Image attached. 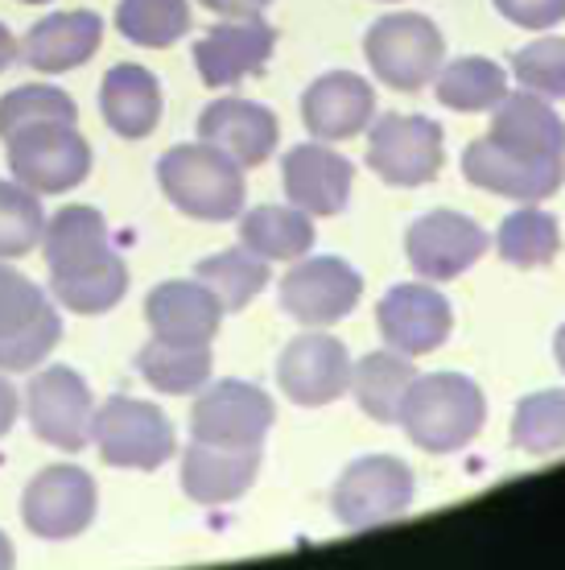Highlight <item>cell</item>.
Masks as SVG:
<instances>
[{
    "mask_svg": "<svg viewBox=\"0 0 565 570\" xmlns=\"http://www.w3.org/2000/svg\"><path fill=\"white\" fill-rule=\"evenodd\" d=\"M371 116H376V91L355 71L323 75L301 96V120L314 141H351L371 129Z\"/></svg>",
    "mask_w": 565,
    "mask_h": 570,
    "instance_id": "cell-21",
    "label": "cell"
},
{
    "mask_svg": "<svg viewBox=\"0 0 565 570\" xmlns=\"http://www.w3.org/2000/svg\"><path fill=\"white\" fill-rule=\"evenodd\" d=\"M62 340V318L38 282L0 261V372H33Z\"/></svg>",
    "mask_w": 565,
    "mask_h": 570,
    "instance_id": "cell-6",
    "label": "cell"
},
{
    "mask_svg": "<svg viewBox=\"0 0 565 570\" xmlns=\"http://www.w3.org/2000/svg\"><path fill=\"white\" fill-rule=\"evenodd\" d=\"M487 232L463 212H429L405 236V253L417 277L425 282H454L487 253Z\"/></svg>",
    "mask_w": 565,
    "mask_h": 570,
    "instance_id": "cell-17",
    "label": "cell"
},
{
    "mask_svg": "<svg viewBox=\"0 0 565 570\" xmlns=\"http://www.w3.org/2000/svg\"><path fill=\"white\" fill-rule=\"evenodd\" d=\"M277 405L252 381H215L190 405V439L211 446H265Z\"/></svg>",
    "mask_w": 565,
    "mask_h": 570,
    "instance_id": "cell-9",
    "label": "cell"
},
{
    "mask_svg": "<svg viewBox=\"0 0 565 570\" xmlns=\"http://www.w3.org/2000/svg\"><path fill=\"white\" fill-rule=\"evenodd\" d=\"M434 96L450 112H492L495 104L508 96V71L483 55L454 58V62H442Z\"/></svg>",
    "mask_w": 565,
    "mask_h": 570,
    "instance_id": "cell-30",
    "label": "cell"
},
{
    "mask_svg": "<svg viewBox=\"0 0 565 570\" xmlns=\"http://www.w3.org/2000/svg\"><path fill=\"white\" fill-rule=\"evenodd\" d=\"M195 277L219 298L224 314H240V311H248L256 302V294L269 285V261H260L256 253H248L240 244V248H224V253H215V257L198 261Z\"/></svg>",
    "mask_w": 565,
    "mask_h": 570,
    "instance_id": "cell-32",
    "label": "cell"
},
{
    "mask_svg": "<svg viewBox=\"0 0 565 570\" xmlns=\"http://www.w3.org/2000/svg\"><path fill=\"white\" fill-rule=\"evenodd\" d=\"M103 42V17L91 9H71V13H50L38 26L26 29L21 38V62L42 75H62L91 62Z\"/></svg>",
    "mask_w": 565,
    "mask_h": 570,
    "instance_id": "cell-24",
    "label": "cell"
},
{
    "mask_svg": "<svg viewBox=\"0 0 565 570\" xmlns=\"http://www.w3.org/2000/svg\"><path fill=\"white\" fill-rule=\"evenodd\" d=\"M211 343L202 347H186V343H166L149 340L137 352V372L145 376V385L157 393H170V397H186L211 381Z\"/></svg>",
    "mask_w": 565,
    "mask_h": 570,
    "instance_id": "cell-29",
    "label": "cell"
},
{
    "mask_svg": "<svg viewBox=\"0 0 565 570\" xmlns=\"http://www.w3.org/2000/svg\"><path fill=\"white\" fill-rule=\"evenodd\" d=\"M260 446H211L195 442L182 451V492L202 509H224L256 484Z\"/></svg>",
    "mask_w": 565,
    "mask_h": 570,
    "instance_id": "cell-22",
    "label": "cell"
},
{
    "mask_svg": "<svg viewBox=\"0 0 565 570\" xmlns=\"http://www.w3.org/2000/svg\"><path fill=\"white\" fill-rule=\"evenodd\" d=\"M463 178L487 195L516 203H545L565 186V157H516L508 149L492 145L487 137L470 141L463 149Z\"/></svg>",
    "mask_w": 565,
    "mask_h": 570,
    "instance_id": "cell-16",
    "label": "cell"
},
{
    "mask_svg": "<svg viewBox=\"0 0 565 570\" xmlns=\"http://www.w3.org/2000/svg\"><path fill=\"white\" fill-rule=\"evenodd\" d=\"M446 137L429 116H380L368 132V170L388 186H425L442 174Z\"/></svg>",
    "mask_w": 565,
    "mask_h": 570,
    "instance_id": "cell-10",
    "label": "cell"
},
{
    "mask_svg": "<svg viewBox=\"0 0 565 570\" xmlns=\"http://www.w3.org/2000/svg\"><path fill=\"white\" fill-rule=\"evenodd\" d=\"M145 323L153 331V340L202 347L219 335L224 306L198 277L195 282H161L145 298Z\"/></svg>",
    "mask_w": 565,
    "mask_h": 570,
    "instance_id": "cell-23",
    "label": "cell"
},
{
    "mask_svg": "<svg viewBox=\"0 0 565 570\" xmlns=\"http://www.w3.org/2000/svg\"><path fill=\"white\" fill-rule=\"evenodd\" d=\"M512 75L541 100H565V38H533L512 55Z\"/></svg>",
    "mask_w": 565,
    "mask_h": 570,
    "instance_id": "cell-37",
    "label": "cell"
},
{
    "mask_svg": "<svg viewBox=\"0 0 565 570\" xmlns=\"http://www.w3.org/2000/svg\"><path fill=\"white\" fill-rule=\"evenodd\" d=\"M99 112L108 120V129L125 141H141L157 129L161 120V83L153 71H145L137 62H120L103 75L99 83Z\"/></svg>",
    "mask_w": 565,
    "mask_h": 570,
    "instance_id": "cell-26",
    "label": "cell"
},
{
    "mask_svg": "<svg viewBox=\"0 0 565 570\" xmlns=\"http://www.w3.org/2000/svg\"><path fill=\"white\" fill-rule=\"evenodd\" d=\"M487 141L516 157H541V161H549V157H565V120L553 112L549 100H541V96L521 87V91H508L492 108Z\"/></svg>",
    "mask_w": 565,
    "mask_h": 570,
    "instance_id": "cell-25",
    "label": "cell"
},
{
    "mask_svg": "<svg viewBox=\"0 0 565 570\" xmlns=\"http://www.w3.org/2000/svg\"><path fill=\"white\" fill-rule=\"evenodd\" d=\"M9 170L33 195H67L91 174V145L71 120H46L26 125L4 137Z\"/></svg>",
    "mask_w": 565,
    "mask_h": 570,
    "instance_id": "cell-7",
    "label": "cell"
},
{
    "mask_svg": "<svg viewBox=\"0 0 565 570\" xmlns=\"http://www.w3.org/2000/svg\"><path fill=\"white\" fill-rule=\"evenodd\" d=\"M17 414H21V393H17V389L0 376V439L13 430Z\"/></svg>",
    "mask_w": 565,
    "mask_h": 570,
    "instance_id": "cell-40",
    "label": "cell"
},
{
    "mask_svg": "<svg viewBox=\"0 0 565 570\" xmlns=\"http://www.w3.org/2000/svg\"><path fill=\"white\" fill-rule=\"evenodd\" d=\"M202 9H211V13L227 17V21H248V17H260L269 9L272 0H198Z\"/></svg>",
    "mask_w": 565,
    "mask_h": 570,
    "instance_id": "cell-39",
    "label": "cell"
},
{
    "mask_svg": "<svg viewBox=\"0 0 565 570\" xmlns=\"http://www.w3.org/2000/svg\"><path fill=\"white\" fill-rule=\"evenodd\" d=\"M495 253H499V261H508L512 269H545L562 253V224H557V215L541 212L537 203H524L521 212H512L499 224Z\"/></svg>",
    "mask_w": 565,
    "mask_h": 570,
    "instance_id": "cell-31",
    "label": "cell"
},
{
    "mask_svg": "<svg viewBox=\"0 0 565 570\" xmlns=\"http://www.w3.org/2000/svg\"><path fill=\"white\" fill-rule=\"evenodd\" d=\"M277 385L301 410H323L330 401H339L351 389L347 343L326 331H306L289 340V347L277 360Z\"/></svg>",
    "mask_w": 565,
    "mask_h": 570,
    "instance_id": "cell-14",
    "label": "cell"
},
{
    "mask_svg": "<svg viewBox=\"0 0 565 570\" xmlns=\"http://www.w3.org/2000/svg\"><path fill=\"white\" fill-rule=\"evenodd\" d=\"M116 29L132 46L166 50V46L190 33V4L186 0H120L116 4Z\"/></svg>",
    "mask_w": 565,
    "mask_h": 570,
    "instance_id": "cell-33",
    "label": "cell"
},
{
    "mask_svg": "<svg viewBox=\"0 0 565 570\" xmlns=\"http://www.w3.org/2000/svg\"><path fill=\"white\" fill-rule=\"evenodd\" d=\"M371 75L393 91H425L446 62L442 29L422 13H388L364 38Z\"/></svg>",
    "mask_w": 565,
    "mask_h": 570,
    "instance_id": "cell-5",
    "label": "cell"
},
{
    "mask_svg": "<svg viewBox=\"0 0 565 570\" xmlns=\"http://www.w3.org/2000/svg\"><path fill=\"white\" fill-rule=\"evenodd\" d=\"M157 186L178 212L190 219H207V224L236 219L248 199L244 166H236L207 141L174 145L157 157Z\"/></svg>",
    "mask_w": 565,
    "mask_h": 570,
    "instance_id": "cell-3",
    "label": "cell"
},
{
    "mask_svg": "<svg viewBox=\"0 0 565 570\" xmlns=\"http://www.w3.org/2000/svg\"><path fill=\"white\" fill-rule=\"evenodd\" d=\"M413 468L393 455H364L347 463L330 488V513L347 529H376L413 504Z\"/></svg>",
    "mask_w": 565,
    "mask_h": 570,
    "instance_id": "cell-8",
    "label": "cell"
},
{
    "mask_svg": "<svg viewBox=\"0 0 565 570\" xmlns=\"http://www.w3.org/2000/svg\"><path fill=\"white\" fill-rule=\"evenodd\" d=\"M281 311L301 327H335L359 306L364 277L343 257H301L281 277Z\"/></svg>",
    "mask_w": 565,
    "mask_h": 570,
    "instance_id": "cell-13",
    "label": "cell"
},
{
    "mask_svg": "<svg viewBox=\"0 0 565 570\" xmlns=\"http://www.w3.org/2000/svg\"><path fill=\"white\" fill-rule=\"evenodd\" d=\"M499 17L521 29H553L565 21V0H492Z\"/></svg>",
    "mask_w": 565,
    "mask_h": 570,
    "instance_id": "cell-38",
    "label": "cell"
},
{
    "mask_svg": "<svg viewBox=\"0 0 565 570\" xmlns=\"http://www.w3.org/2000/svg\"><path fill=\"white\" fill-rule=\"evenodd\" d=\"M91 414H96L91 389L67 364H50V368L33 372V381L26 385L29 430H33V439H42L54 451L79 455L91 442Z\"/></svg>",
    "mask_w": 565,
    "mask_h": 570,
    "instance_id": "cell-11",
    "label": "cell"
},
{
    "mask_svg": "<svg viewBox=\"0 0 565 570\" xmlns=\"http://www.w3.org/2000/svg\"><path fill=\"white\" fill-rule=\"evenodd\" d=\"M553 360H557V368L565 372V323L557 327V335H553Z\"/></svg>",
    "mask_w": 565,
    "mask_h": 570,
    "instance_id": "cell-43",
    "label": "cell"
},
{
    "mask_svg": "<svg viewBox=\"0 0 565 570\" xmlns=\"http://www.w3.org/2000/svg\"><path fill=\"white\" fill-rule=\"evenodd\" d=\"M17 55H21V46H17V38H13V33H9L4 26H0V75H4L9 67H13Z\"/></svg>",
    "mask_w": 565,
    "mask_h": 570,
    "instance_id": "cell-41",
    "label": "cell"
},
{
    "mask_svg": "<svg viewBox=\"0 0 565 570\" xmlns=\"http://www.w3.org/2000/svg\"><path fill=\"white\" fill-rule=\"evenodd\" d=\"M240 244L260 261H301L314 248V219L294 203H265L240 219Z\"/></svg>",
    "mask_w": 565,
    "mask_h": 570,
    "instance_id": "cell-28",
    "label": "cell"
},
{
    "mask_svg": "<svg viewBox=\"0 0 565 570\" xmlns=\"http://www.w3.org/2000/svg\"><path fill=\"white\" fill-rule=\"evenodd\" d=\"M91 442L108 468L125 471H157L178 455V434L170 417L153 401L108 397L91 414Z\"/></svg>",
    "mask_w": 565,
    "mask_h": 570,
    "instance_id": "cell-4",
    "label": "cell"
},
{
    "mask_svg": "<svg viewBox=\"0 0 565 570\" xmlns=\"http://www.w3.org/2000/svg\"><path fill=\"white\" fill-rule=\"evenodd\" d=\"M46 120H71V125H79V104L67 91H58V87H13L0 100V141L13 137L17 129H26V125H46Z\"/></svg>",
    "mask_w": 565,
    "mask_h": 570,
    "instance_id": "cell-36",
    "label": "cell"
},
{
    "mask_svg": "<svg viewBox=\"0 0 565 570\" xmlns=\"http://www.w3.org/2000/svg\"><path fill=\"white\" fill-rule=\"evenodd\" d=\"M50 294L62 311L96 318L120 306L128 294V265L108 240V224L96 207L71 203L46 219L42 232Z\"/></svg>",
    "mask_w": 565,
    "mask_h": 570,
    "instance_id": "cell-1",
    "label": "cell"
},
{
    "mask_svg": "<svg viewBox=\"0 0 565 570\" xmlns=\"http://www.w3.org/2000/svg\"><path fill=\"white\" fill-rule=\"evenodd\" d=\"M21 4H50V0H21Z\"/></svg>",
    "mask_w": 565,
    "mask_h": 570,
    "instance_id": "cell-44",
    "label": "cell"
},
{
    "mask_svg": "<svg viewBox=\"0 0 565 570\" xmlns=\"http://www.w3.org/2000/svg\"><path fill=\"white\" fill-rule=\"evenodd\" d=\"M413 381H417L413 356L384 347V352H368L359 364H351V389H347V393H355V405H359L371 422L393 426L396 410H400V401H405Z\"/></svg>",
    "mask_w": 565,
    "mask_h": 570,
    "instance_id": "cell-27",
    "label": "cell"
},
{
    "mask_svg": "<svg viewBox=\"0 0 565 570\" xmlns=\"http://www.w3.org/2000/svg\"><path fill=\"white\" fill-rule=\"evenodd\" d=\"M277 50V29L260 17L219 21L195 42V71L207 87H236L269 67Z\"/></svg>",
    "mask_w": 565,
    "mask_h": 570,
    "instance_id": "cell-18",
    "label": "cell"
},
{
    "mask_svg": "<svg viewBox=\"0 0 565 570\" xmlns=\"http://www.w3.org/2000/svg\"><path fill=\"white\" fill-rule=\"evenodd\" d=\"M46 232V212L42 195H33L29 186L4 183L0 178V261H17L33 253L42 244Z\"/></svg>",
    "mask_w": 565,
    "mask_h": 570,
    "instance_id": "cell-35",
    "label": "cell"
},
{
    "mask_svg": "<svg viewBox=\"0 0 565 570\" xmlns=\"http://www.w3.org/2000/svg\"><path fill=\"white\" fill-rule=\"evenodd\" d=\"M285 195L294 207L310 215V219H326L339 215L351 199L355 166L343 154H335L326 141L294 145L281 161Z\"/></svg>",
    "mask_w": 565,
    "mask_h": 570,
    "instance_id": "cell-20",
    "label": "cell"
},
{
    "mask_svg": "<svg viewBox=\"0 0 565 570\" xmlns=\"http://www.w3.org/2000/svg\"><path fill=\"white\" fill-rule=\"evenodd\" d=\"M96 480L83 468H75V463L42 468L26 484V497H21L26 529L33 538H46V542H71V538H79L96 521Z\"/></svg>",
    "mask_w": 565,
    "mask_h": 570,
    "instance_id": "cell-12",
    "label": "cell"
},
{
    "mask_svg": "<svg viewBox=\"0 0 565 570\" xmlns=\"http://www.w3.org/2000/svg\"><path fill=\"white\" fill-rule=\"evenodd\" d=\"M376 327H380L384 343L393 352L429 356V352H438L442 343L450 340L454 311L450 302L434 289V282H400L376 306Z\"/></svg>",
    "mask_w": 565,
    "mask_h": 570,
    "instance_id": "cell-15",
    "label": "cell"
},
{
    "mask_svg": "<svg viewBox=\"0 0 565 570\" xmlns=\"http://www.w3.org/2000/svg\"><path fill=\"white\" fill-rule=\"evenodd\" d=\"M512 446L524 455H553L565 446V389L521 397L512 414Z\"/></svg>",
    "mask_w": 565,
    "mask_h": 570,
    "instance_id": "cell-34",
    "label": "cell"
},
{
    "mask_svg": "<svg viewBox=\"0 0 565 570\" xmlns=\"http://www.w3.org/2000/svg\"><path fill=\"white\" fill-rule=\"evenodd\" d=\"M198 141L215 145L236 166L252 170V166H265L272 157V149L281 141V125H277V116L265 104L240 100V96H219L198 116Z\"/></svg>",
    "mask_w": 565,
    "mask_h": 570,
    "instance_id": "cell-19",
    "label": "cell"
},
{
    "mask_svg": "<svg viewBox=\"0 0 565 570\" xmlns=\"http://www.w3.org/2000/svg\"><path fill=\"white\" fill-rule=\"evenodd\" d=\"M17 562V550H13V542L0 533V570H9Z\"/></svg>",
    "mask_w": 565,
    "mask_h": 570,
    "instance_id": "cell-42",
    "label": "cell"
},
{
    "mask_svg": "<svg viewBox=\"0 0 565 570\" xmlns=\"http://www.w3.org/2000/svg\"><path fill=\"white\" fill-rule=\"evenodd\" d=\"M396 422L413 446H422L429 455H454L479 439L487 422V397L463 372L417 376L396 410Z\"/></svg>",
    "mask_w": 565,
    "mask_h": 570,
    "instance_id": "cell-2",
    "label": "cell"
}]
</instances>
